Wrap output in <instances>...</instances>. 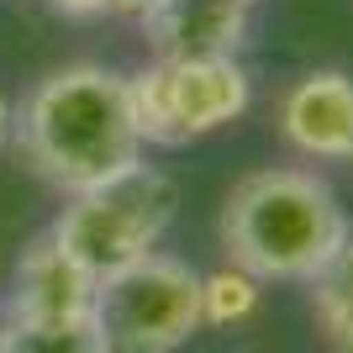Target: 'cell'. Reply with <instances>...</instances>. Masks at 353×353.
Segmentation results:
<instances>
[{
    "instance_id": "cell-1",
    "label": "cell",
    "mask_w": 353,
    "mask_h": 353,
    "mask_svg": "<svg viewBox=\"0 0 353 353\" xmlns=\"http://www.w3.org/2000/svg\"><path fill=\"white\" fill-rule=\"evenodd\" d=\"M11 148L48 190L79 195L148 159L127 69L74 59L37 74L11 101Z\"/></svg>"
},
{
    "instance_id": "cell-2",
    "label": "cell",
    "mask_w": 353,
    "mask_h": 353,
    "mask_svg": "<svg viewBox=\"0 0 353 353\" xmlns=\"http://www.w3.org/2000/svg\"><path fill=\"white\" fill-rule=\"evenodd\" d=\"M348 237L353 216L343 195L301 163L248 169L227 190L216 216L221 259L264 285H311L343 253Z\"/></svg>"
},
{
    "instance_id": "cell-3",
    "label": "cell",
    "mask_w": 353,
    "mask_h": 353,
    "mask_svg": "<svg viewBox=\"0 0 353 353\" xmlns=\"http://www.w3.org/2000/svg\"><path fill=\"white\" fill-rule=\"evenodd\" d=\"M174 216H179V185L159 163L143 159L127 174L95 185V190L63 195V211L53 216L48 232L59 237L95 280H105V274L148 259L153 248H163Z\"/></svg>"
},
{
    "instance_id": "cell-4",
    "label": "cell",
    "mask_w": 353,
    "mask_h": 353,
    "mask_svg": "<svg viewBox=\"0 0 353 353\" xmlns=\"http://www.w3.org/2000/svg\"><path fill=\"white\" fill-rule=\"evenodd\" d=\"M143 148H190L248 117L253 74L243 59H148L127 74Z\"/></svg>"
},
{
    "instance_id": "cell-5",
    "label": "cell",
    "mask_w": 353,
    "mask_h": 353,
    "mask_svg": "<svg viewBox=\"0 0 353 353\" xmlns=\"http://www.w3.org/2000/svg\"><path fill=\"white\" fill-rule=\"evenodd\" d=\"M90 327L105 353H179L195 332H206L201 269L179 253L153 248L148 259L101 280Z\"/></svg>"
},
{
    "instance_id": "cell-6",
    "label": "cell",
    "mask_w": 353,
    "mask_h": 353,
    "mask_svg": "<svg viewBox=\"0 0 353 353\" xmlns=\"http://www.w3.org/2000/svg\"><path fill=\"white\" fill-rule=\"evenodd\" d=\"M95 290H101V280L63 248L59 237L37 232L11 264L0 322H37V327L90 322L95 316Z\"/></svg>"
},
{
    "instance_id": "cell-7",
    "label": "cell",
    "mask_w": 353,
    "mask_h": 353,
    "mask_svg": "<svg viewBox=\"0 0 353 353\" xmlns=\"http://www.w3.org/2000/svg\"><path fill=\"white\" fill-rule=\"evenodd\" d=\"M274 132L306 163H353V74L306 69L274 95Z\"/></svg>"
},
{
    "instance_id": "cell-8",
    "label": "cell",
    "mask_w": 353,
    "mask_h": 353,
    "mask_svg": "<svg viewBox=\"0 0 353 353\" xmlns=\"http://www.w3.org/2000/svg\"><path fill=\"white\" fill-rule=\"evenodd\" d=\"M148 59H243L253 6L243 0H159L137 16Z\"/></svg>"
},
{
    "instance_id": "cell-9",
    "label": "cell",
    "mask_w": 353,
    "mask_h": 353,
    "mask_svg": "<svg viewBox=\"0 0 353 353\" xmlns=\"http://www.w3.org/2000/svg\"><path fill=\"white\" fill-rule=\"evenodd\" d=\"M311 322L332 353H353V237L343 253L311 280Z\"/></svg>"
},
{
    "instance_id": "cell-10",
    "label": "cell",
    "mask_w": 353,
    "mask_h": 353,
    "mask_svg": "<svg viewBox=\"0 0 353 353\" xmlns=\"http://www.w3.org/2000/svg\"><path fill=\"white\" fill-rule=\"evenodd\" d=\"M264 306V280H253L248 269L221 264L201 274V327H243Z\"/></svg>"
},
{
    "instance_id": "cell-11",
    "label": "cell",
    "mask_w": 353,
    "mask_h": 353,
    "mask_svg": "<svg viewBox=\"0 0 353 353\" xmlns=\"http://www.w3.org/2000/svg\"><path fill=\"white\" fill-rule=\"evenodd\" d=\"M0 353H105L90 322H0Z\"/></svg>"
},
{
    "instance_id": "cell-12",
    "label": "cell",
    "mask_w": 353,
    "mask_h": 353,
    "mask_svg": "<svg viewBox=\"0 0 353 353\" xmlns=\"http://www.w3.org/2000/svg\"><path fill=\"white\" fill-rule=\"evenodd\" d=\"M53 16L63 21H105V16H117V0H43Z\"/></svg>"
},
{
    "instance_id": "cell-13",
    "label": "cell",
    "mask_w": 353,
    "mask_h": 353,
    "mask_svg": "<svg viewBox=\"0 0 353 353\" xmlns=\"http://www.w3.org/2000/svg\"><path fill=\"white\" fill-rule=\"evenodd\" d=\"M0 148H11V95L0 90Z\"/></svg>"
},
{
    "instance_id": "cell-14",
    "label": "cell",
    "mask_w": 353,
    "mask_h": 353,
    "mask_svg": "<svg viewBox=\"0 0 353 353\" xmlns=\"http://www.w3.org/2000/svg\"><path fill=\"white\" fill-rule=\"evenodd\" d=\"M153 6H159V0H117V16H143V11H153Z\"/></svg>"
},
{
    "instance_id": "cell-15",
    "label": "cell",
    "mask_w": 353,
    "mask_h": 353,
    "mask_svg": "<svg viewBox=\"0 0 353 353\" xmlns=\"http://www.w3.org/2000/svg\"><path fill=\"white\" fill-rule=\"evenodd\" d=\"M243 6H259V0H243Z\"/></svg>"
}]
</instances>
